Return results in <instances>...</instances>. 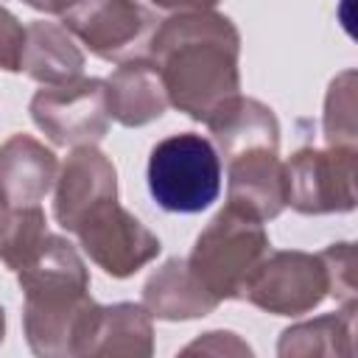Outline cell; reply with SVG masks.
<instances>
[{
  "label": "cell",
  "instance_id": "6da1fadb",
  "mask_svg": "<svg viewBox=\"0 0 358 358\" xmlns=\"http://www.w3.org/2000/svg\"><path fill=\"white\" fill-rule=\"evenodd\" d=\"M241 34L224 14L176 11L159 20L148 59L157 64L168 103L193 120L207 117L241 90Z\"/></svg>",
  "mask_w": 358,
  "mask_h": 358
},
{
  "label": "cell",
  "instance_id": "7a4b0ae2",
  "mask_svg": "<svg viewBox=\"0 0 358 358\" xmlns=\"http://www.w3.org/2000/svg\"><path fill=\"white\" fill-rule=\"evenodd\" d=\"M17 280L28 347L45 358L84 355L101 305L90 296V274L76 246L50 232Z\"/></svg>",
  "mask_w": 358,
  "mask_h": 358
},
{
  "label": "cell",
  "instance_id": "3957f363",
  "mask_svg": "<svg viewBox=\"0 0 358 358\" xmlns=\"http://www.w3.org/2000/svg\"><path fill=\"white\" fill-rule=\"evenodd\" d=\"M268 252L271 243L263 221L255 213L227 201V207L218 210L215 218L199 232L193 252L185 260L204 291L224 302L241 299L243 285Z\"/></svg>",
  "mask_w": 358,
  "mask_h": 358
},
{
  "label": "cell",
  "instance_id": "277c9868",
  "mask_svg": "<svg viewBox=\"0 0 358 358\" xmlns=\"http://www.w3.org/2000/svg\"><path fill=\"white\" fill-rule=\"evenodd\" d=\"M151 199L168 213H201L221 193V157L215 145L196 134L182 131L159 140L148 157Z\"/></svg>",
  "mask_w": 358,
  "mask_h": 358
},
{
  "label": "cell",
  "instance_id": "5b68a950",
  "mask_svg": "<svg viewBox=\"0 0 358 358\" xmlns=\"http://www.w3.org/2000/svg\"><path fill=\"white\" fill-rule=\"evenodd\" d=\"M62 25L103 62H129L148 56L159 20L137 0H73Z\"/></svg>",
  "mask_w": 358,
  "mask_h": 358
},
{
  "label": "cell",
  "instance_id": "8992f818",
  "mask_svg": "<svg viewBox=\"0 0 358 358\" xmlns=\"http://www.w3.org/2000/svg\"><path fill=\"white\" fill-rule=\"evenodd\" d=\"M31 120L56 145H95L109 131L103 78H73L36 90L28 103Z\"/></svg>",
  "mask_w": 358,
  "mask_h": 358
},
{
  "label": "cell",
  "instance_id": "52a82bcc",
  "mask_svg": "<svg viewBox=\"0 0 358 358\" xmlns=\"http://www.w3.org/2000/svg\"><path fill=\"white\" fill-rule=\"evenodd\" d=\"M285 204L302 215L347 213L355 207V148H299L282 162Z\"/></svg>",
  "mask_w": 358,
  "mask_h": 358
},
{
  "label": "cell",
  "instance_id": "ba28073f",
  "mask_svg": "<svg viewBox=\"0 0 358 358\" xmlns=\"http://www.w3.org/2000/svg\"><path fill=\"white\" fill-rule=\"evenodd\" d=\"M73 235L78 238L84 255L115 280L131 277L162 249L159 238L117 204V196L98 201L76 224Z\"/></svg>",
  "mask_w": 358,
  "mask_h": 358
},
{
  "label": "cell",
  "instance_id": "9c48e42d",
  "mask_svg": "<svg viewBox=\"0 0 358 358\" xmlns=\"http://www.w3.org/2000/svg\"><path fill=\"white\" fill-rule=\"evenodd\" d=\"M327 268L319 255L308 252H268L243 285L241 299L274 316H302L327 296Z\"/></svg>",
  "mask_w": 358,
  "mask_h": 358
},
{
  "label": "cell",
  "instance_id": "30bf717a",
  "mask_svg": "<svg viewBox=\"0 0 358 358\" xmlns=\"http://www.w3.org/2000/svg\"><path fill=\"white\" fill-rule=\"evenodd\" d=\"M53 187V215L67 232H73L98 201L117 196V171L95 145H76L59 168Z\"/></svg>",
  "mask_w": 358,
  "mask_h": 358
},
{
  "label": "cell",
  "instance_id": "8fae6325",
  "mask_svg": "<svg viewBox=\"0 0 358 358\" xmlns=\"http://www.w3.org/2000/svg\"><path fill=\"white\" fill-rule=\"evenodd\" d=\"M227 165V201L271 221L285 207L280 145H249L229 157Z\"/></svg>",
  "mask_w": 358,
  "mask_h": 358
},
{
  "label": "cell",
  "instance_id": "7c38bea8",
  "mask_svg": "<svg viewBox=\"0 0 358 358\" xmlns=\"http://www.w3.org/2000/svg\"><path fill=\"white\" fill-rule=\"evenodd\" d=\"M59 162L50 148L28 134H11L0 145V196L8 207L39 204L56 185Z\"/></svg>",
  "mask_w": 358,
  "mask_h": 358
},
{
  "label": "cell",
  "instance_id": "4fadbf2b",
  "mask_svg": "<svg viewBox=\"0 0 358 358\" xmlns=\"http://www.w3.org/2000/svg\"><path fill=\"white\" fill-rule=\"evenodd\" d=\"M106 101H109V117L129 129L145 126L162 117L168 109L162 78L148 56L117 64V70L106 78Z\"/></svg>",
  "mask_w": 358,
  "mask_h": 358
},
{
  "label": "cell",
  "instance_id": "5bb4252c",
  "mask_svg": "<svg viewBox=\"0 0 358 358\" xmlns=\"http://www.w3.org/2000/svg\"><path fill=\"white\" fill-rule=\"evenodd\" d=\"M221 302L204 291V285L193 277L187 268V260L173 257L162 263L148 282L143 285V308L151 319L165 322H182V319H199L218 308Z\"/></svg>",
  "mask_w": 358,
  "mask_h": 358
},
{
  "label": "cell",
  "instance_id": "9a60e30c",
  "mask_svg": "<svg viewBox=\"0 0 358 358\" xmlns=\"http://www.w3.org/2000/svg\"><path fill=\"white\" fill-rule=\"evenodd\" d=\"M20 70L28 78L39 81L42 87L64 84L81 76L84 53L64 25L36 20L25 28V48H22Z\"/></svg>",
  "mask_w": 358,
  "mask_h": 358
},
{
  "label": "cell",
  "instance_id": "2e32d148",
  "mask_svg": "<svg viewBox=\"0 0 358 358\" xmlns=\"http://www.w3.org/2000/svg\"><path fill=\"white\" fill-rule=\"evenodd\" d=\"M154 352V327L143 305L117 302L101 305L87 352L84 355H134L148 358Z\"/></svg>",
  "mask_w": 358,
  "mask_h": 358
},
{
  "label": "cell",
  "instance_id": "e0dca14e",
  "mask_svg": "<svg viewBox=\"0 0 358 358\" xmlns=\"http://www.w3.org/2000/svg\"><path fill=\"white\" fill-rule=\"evenodd\" d=\"M355 336V305H344L338 313L319 316L313 322L294 324L282 330L277 352L280 355H352Z\"/></svg>",
  "mask_w": 358,
  "mask_h": 358
},
{
  "label": "cell",
  "instance_id": "ac0fdd59",
  "mask_svg": "<svg viewBox=\"0 0 358 358\" xmlns=\"http://www.w3.org/2000/svg\"><path fill=\"white\" fill-rule=\"evenodd\" d=\"M48 221L39 204L31 207H8L0 224V260L20 271L48 241Z\"/></svg>",
  "mask_w": 358,
  "mask_h": 358
},
{
  "label": "cell",
  "instance_id": "d6986e66",
  "mask_svg": "<svg viewBox=\"0 0 358 358\" xmlns=\"http://www.w3.org/2000/svg\"><path fill=\"white\" fill-rule=\"evenodd\" d=\"M324 137L327 145L355 148V73H341L324 101Z\"/></svg>",
  "mask_w": 358,
  "mask_h": 358
},
{
  "label": "cell",
  "instance_id": "ffe728a7",
  "mask_svg": "<svg viewBox=\"0 0 358 358\" xmlns=\"http://www.w3.org/2000/svg\"><path fill=\"white\" fill-rule=\"evenodd\" d=\"M324 268H327V282H330V296H336L344 305H355V246L352 243H333L324 252H319Z\"/></svg>",
  "mask_w": 358,
  "mask_h": 358
},
{
  "label": "cell",
  "instance_id": "44dd1931",
  "mask_svg": "<svg viewBox=\"0 0 358 358\" xmlns=\"http://www.w3.org/2000/svg\"><path fill=\"white\" fill-rule=\"evenodd\" d=\"M25 48V28L22 22L0 3V67L6 73H20V59Z\"/></svg>",
  "mask_w": 358,
  "mask_h": 358
},
{
  "label": "cell",
  "instance_id": "7402d4cb",
  "mask_svg": "<svg viewBox=\"0 0 358 358\" xmlns=\"http://www.w3.org/2000/svg\"><path fill=\"white\" fill-rule=\"evenodd\" d=\"M182 352H238V355H252L249 344H243L235 333H227V330L204 333V338L187 344Z\"/></svg>",
  "mask_w": 358,
  "mask_h": 358
},
{
  "label": "cell",
  "instance_id": "603a6c76",
  "mask_svg": "<svg viewBox=\"0 0 358 358\" xmlns=\"http://www.w3.org/2000/svg\"><path fill=\"white\" fill-rule=\"evenodd\" d=\"M151 3L165 11H210L221 0H151Z\"/></svg>",
  "mask_w": 358,
  "mask_h": 358
},
{
  "label": "cell",
  "instance_id": "cb8c5ba5",
  "mask_svg": "<svg viewBox=\"0 0 358 358\" xmlns=\"http://www.w3.org/2000/svg\"><path fill=\"white\" fill-rule=\"evenodd\" d=\"M22 3H28L31 8L45 11V14H62L73 0H22Z\"/></svg>",
  "mask_w": 358,
  "mask_h": 358
},
{
  "label": "cell",
  "instance_id": "d4e9b609",
  "mask_svg": "<svg viewBox=\"0 0 358 358\" xmlns=\"http://www.w3.org/2000/svg\"><path fill=\"white\" fill-rule=\"evenodd\" d=\"M6 213H8V204H6V199L0 196V224H3V218H6Z\"/></svg>",
  "mask_w": 358,
  "mask_h": 358
},
{
  "label": "cell",
  "instance_id": "484cf974",
  "mask_svg": "<svg viewBox=\"0 0 358 358\" xmlns=\"http://www.w3.org/2000/svg\"><path fill=\"white\" fill-rule=\"evenodd\" d=\"M3 333H6V313H3V308H0V341H3Z\"/></svg>",
  "mask_w": 358,
  "mask_h": 358
}]
</instances>
